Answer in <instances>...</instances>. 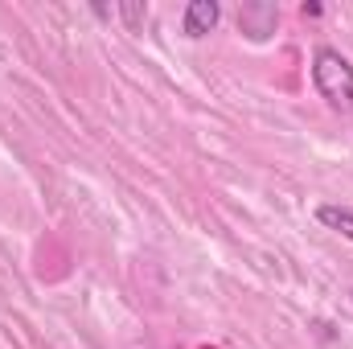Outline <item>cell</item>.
Listing matches in <instances>:
<instances>
[{"instance_id":"7a4b0ae2","label":"cell","mask_w":353,"mask_h":349,"mask_svg":"<svg viewBox=\"0 0 353 349\" xmlns=\"http://www.w3.org/2000/svg\"><path fill=\"white\" fill-rule=\"evenodd\" d=\"M218 17H222L218 0H193V4L185 8V21H181V29H185V37H205V33L218 25Z\"/></svg>"},{"instance_id":"3957f363","label":"cell","mask_w":353,"mask_h":349,"mask_svg":"<svg viewBox=\"0 0 353 349\" xmlns=\"http://www.w3.org/2000/svg\"><path fill=\"white\" fill-rule=\"evenodd\" d=\"M239 25H243V33H251V37H267V33L275 29V4H247V8L239 12Z\"/></svg>"},{"instance_id":"5b68a950","label":"cell","mask_w":353,"mask_h":349,"mask_svg":"<svg viewBox=\"0 0 353 349\" xmlns=\"http://www.w3.org/2000/svg\"><path fill=\"white\" fill-rule=\"evenodd\" d=\"M119 12H123V21H128L132 29H140V25H144V17H148V8H144V4H136V0L119 4Z\"/></svg>"},{"instance_id":"277c9868","label":"cell","mask_w":353,"mask_h":349,"mask_svg":"<svg viewBox=\"0 0 353 349\" xmlns=\"http://www.w3.org/2000/svg\"><path fill=\"white\" fill-rule=\"evenodd\" d=\"M316 222L321 226H329V230H337L341 239H353V210H345V206H316Z\"/></svg>"},{"instance_id":"6da1fadb","label":"cell","mask_w":353,"mask_h":349,"mask_svg":"<svg viewBox=\"0 0 353 349\" xmlns=\"http://www.w3.org/2000/svg\"><path fill=\"white\" fill-rule=\"evenodd\" d=\"M312 83H316L321 99L329 107L353 111V66L341 50H329V46L316 50V58H312Z\"/></svg>"}]
</instances>
